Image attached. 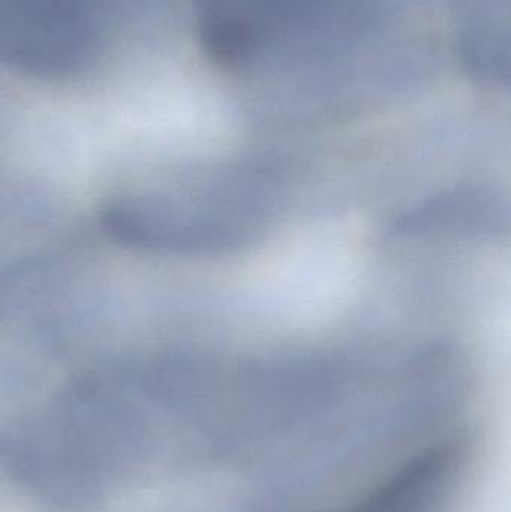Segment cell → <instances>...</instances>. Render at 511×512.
Segmentation results:
<instances>
[{
  "instance_id": "cell-1",
  "label": "cell",
  "mask_w": 511,
  "mask_h": 512,
  "mask_svg": "<svg viewBox=\"0 0 511 512\" xmlns=\"http://www.w3.org/2000/svg\"><path fill=\"white\" fill-rule=\"evenodd\" d=\"M392 239H503L511 236V198L489 186L465 185L425 198L399 213Z\"/></svg>"
}]
</instances>
